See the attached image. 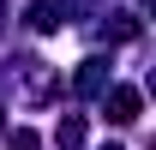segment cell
<instances>
[{"label":"cell","mask_w":156,"mask_h":150,"mask_svg":"<svg viewBox=\"0 0 156 150\" xmlns=\"http://www.w3.org/2000/svg\"><path fill=\"white\" fill-rule=\"evenodd\" d=\"M138 108H144V102H138V90H132V84H114V90H108V120L132 126V120H138Z\"/></svg>","instance_id":"obj_1"},{"label":"cell","mask_w":156,"mask_h":150,"mask_svg":"<svg viewBox=\"0 0 156 150\" xmlns=\"http://www.w3.org/2000/svg\"><path fill=\"white\" fill-rule=\"evenodd\" d=\"M60 24H66V0H36V6H30V30L48 36V30H60Z\"/></svg>","instance_id":"obj_2"},{"label":"cell","mask_w":156,"mask_h":150,"mask_svg":"<svg viewBox=\"0 0 156 150\" xmlns=\"http://www.w3.org/2000/svg\"><path fill=\"white\" fill-rule=\"evenodd\" d=\"M54 144H60V150H78V144H84V120H78V114H66V120H60Z\"/></svg>","instance_id":"obj_3"},{"label":"cell","mask_w":156,"mask_h":150,"mask_svg":"<svg viewBox=\"0 0 156 150\" xmlns=\"http://www.w3.org/2000/svg\"><path fill=\"white\" fill-rule=\"evenodd\" d=\"M78 90H84V96H96V90H102V60H84V72H78Z\"/></svg>","instance_id":"obj_4"},{"label":"cell","mask_w":156,"mask_h":150,"mask_svg":"<svg viewBox=\"0 0 156 150\" xmlns=\"http://www.w3.org/2000/svg\"><path fill=\"white\" fill-rule=\"evenodd\" d=\"M6 150H36V132H12V138H6Z\"/></svg>","instance_id":"obj_5"}]
</instances>
